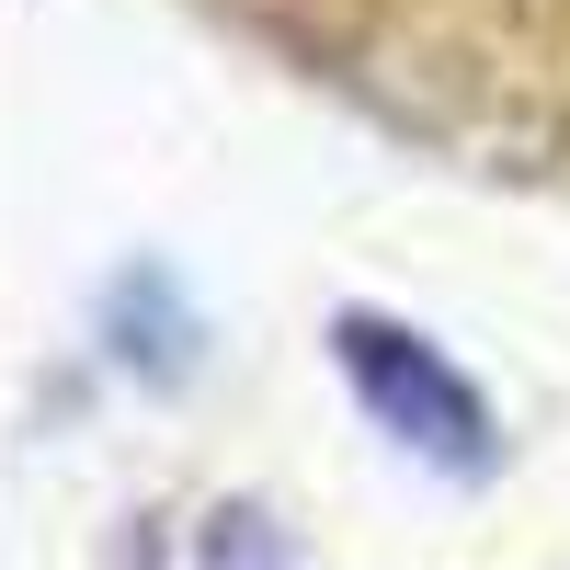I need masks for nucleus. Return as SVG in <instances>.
Wrapping results in <instances>:
<instances>
[{
	"instance_id": "obj_1",
	"label": "nucleus",
	"mask_w": 570,
	"mask_h": 570,
	"mask_svg": "<svg viewBox=\"0 0 570 570\" xmlns=\"http://www.w3.org/2000/svg\"><path fill=\"white\" fill-rule=\"evenodd\" d=\"M331 354H343V376H354V400H365L376 434H400L411 456H434L445 480H491V456H502L491 400L468 389L422 331L376 320V308H343V320H331Z\"/></svg>"
}]
</instances>
